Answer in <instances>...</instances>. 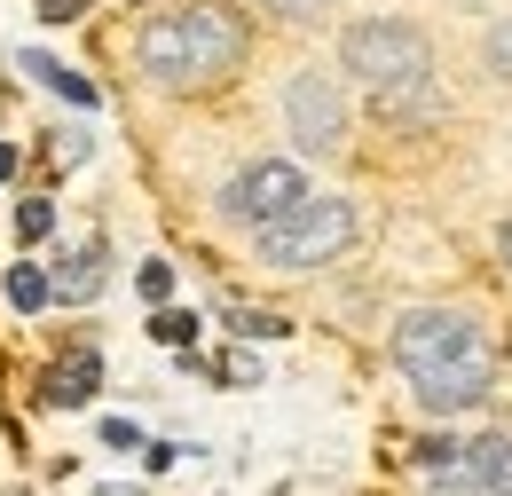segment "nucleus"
Returning <instances> with one entry per match:
<instances>
[{
    "label": "nucleus",
    "instance_id": "aec40b11",
    "mask_svg": "<svg viewBox=\"0 0 512 496\" xmlns=\"http://www.w3.org/2000/svg\"><path fill=\"white\" fill-rule=\"evenodd\" d=\"M260 8H276V16H323L331 0H260Z\"/></svg>",
    "mask_w": 512,
    "mask_h": 496
},
{
    "label": "nucleus",
    "instance_id": "4be33fe9",
    "mask_svg": "<svg viewBox=\"0 0 512 496\" xmlns=\"http://www.w3.org/2000/svg\"><path fill=\"white\" fill-rule=\"evenodd\" d=\"M434 496H497V489H465L457 473H442V489H434Z\"/></svg>",
    "mask_w": 512,
    "mask_h": 496
},
{
    "label": "nucleus",
    "instance_id": "7ed1b4c3",
    "mask_svg": "<svg viewBox=\"0 0 512 496\" xmlns=\"http://www.w3.org/2000/svg\"><path fill=\"white\" fill-rule=\"evenodd\" d=\"M347 245H355V205H339V197H308L300 213H284V221L260 229L268 268H323Z\"/></svg>",
    "mask_w": 512,
    "mask_h": 496
},
{
    "label": "nucleus",
    "instance_id": "9d476101",
    "mask_svg": "<svg viewBox=\"0 0 512 496\" xmlns=\"http://www.w3.org/2000/svg\"><path fill=\"white\" fill-rule=\"evenodd\" d=\"M95 386H103V363H95V355H64V363H56V371H48V402H87V394H95Z\"/></svg>",
    "mask_w": 512,
    "mask_h": 496
},
{
    "label": "nucleus",
    "instance_id": "39448f33",
    "mask_svg": "<svg viewBox=\"0 0 512 496\" xmlns=\"http://www.w3.org/2000/svg\"><path fill=\"white\" fill-rule=\"evenodd\" d=\"M300 205H308V174H300L292 158H253L237 182L221 189V213L245 221V229H268V221H284V213H300Z\"/></svg>",
    "mask_w": 512,
    "mask_h": 496
},
{
    "label": "nucleus",
    "instance_id": "6ab92c4d",
    "mask_svg": "<svg viewBox=\"0 0 512 496\" xmlns=\"http://www.w3.org/2000/svg\"><path fill=\"white\" fill-rule=\"evenodd\" d=\"M103 449H142V434H134L127 418H111V426H103Z\"/></svg>",
    "mask_w": 512,
    "mask_h": 496
},
{
    "label": "nucleus",
    "instance_id": "423d86ee",
    "mask_svg": "<svg viewBox=\"0 0 512 496\" xmlns=\"http://www.w3.org/2000/svg\"><path fill=\"white\" fill-rule=\"evenodd\" d=\"M284 126H292V142L300 150H339V134H347V103H339V87L323 79V71H300L292 87H284Z\"/></svg>",
    "mask_w": 512,
    "mask_h": 496
},
{
    "label": "nucleus",
    "instance_id": "2eb2a0df",
    "mask_svg": "<svg viewBox=\"0 0 512 496\" xmlns=\"http://www.w3.org/2000/svg\"><path fill=\"white\" fill-rule=\"evenodd\" d=\"M481 63H489V71H497V79L512 87V16L497 24V32H489V48H481Z\"/></svg>",
    "mask_w": 512,
    "mask_h": 496
},
{
    "label": "nucleus",
    "instance_id": "1a4fd4ad",
    "mask_svg": "<svg viewBox=\"0 0 512 496\" xmlns=\"http://www.w3.org/2000/svg\"><path fill=\"white\" fill-rule=\"evenodd\" d=\"M48 292L56 300H95L103 292V245H79L56 260V276H48Z\"/></svg>",
    "mask_w": 512,
    "mask_h": 496
},
{
    "label": "nucleus",
    "instance_id": "dca6fc26",
    "mask_svg": "<svg viewBox=\"0 0 512 496\" xmlns=\"http://www.w3.org/2000/svg\"><path fill=\"white\" fill-rule=\"evenodd\" d=\"M229 331H245V339H276V331H284V315H268V308H237V315H229Z\"/></svg>",
    "mask_w": 512,
    "mask_h": 496
},
{
    "label": "nucleus",
    "instance_id": "f257e3e1",
    "mask_svg": "<svg viewBox=\"0 0 512 496\" xmlns=\"http://www.w3.org/2000/svg\"><path fill=\"white\" fill-rule=\"evenodd\" d=\"M134 63L174 95L213 87V79H229L245 63V16L221 8V0H182L174 16H150L134 32Z\"/></svg>",
    "mask_w": 512,
    "mask_h": 496
},
{
    "label": "nucleus",
    "instance_id": "412c9836",
    "mask_svg": "<svg viewBox=\"0 0 512 496\" xmlns=\"http://www.w3.org/2000/svg\"><path fill=\"white\" fill-rule=\"evenodd\" d=\"M79 8H87V0H40V16H48V24H71Z\"/></svg>",
    "mask_w": 512,
    "mask_h": 496
},
{
    "label": "nucleus",
    "instance_id": "b1692460",
    "mask_svg": "<svg viewBox=\"0 0 512 496\" xmlns=\"http://www.w3.org/2000/svg\"><path fill=\"white\" fill-rule=\"evenodd\" d=\"M505 260H512V221H505Z\"/></svg>",
    "mask_w": 512,
    "mask_h": 496
},
{
    "label": "nucleus",
    "instance_id": "6e6552de",
    "mask_svg": "<svg viewBox=\"0 0 512 496\" xmlns=\"http://www.w3.org/2000/svg\"><path fill=\"white\" fill-rule=\"evenodd\" d=\"M449 473H465V481H481V489L512 496V434H473L457 441V465Z\"/></svg>",
    "mask_w": 512,
    "mask_h": 496
},
{
    "label": "nucleus",
    "instance_id": "9b49d317",
    "mask_svg": "<svg viewBox=\"0 0 512 496\" xmlns=\"http://www.w3.org/2000/svg\"><path fill=\"white\" fill-rule=\"evenodd\" d=\"M16 63H24V71H32L40 87H48V95H64V103H79V111H95V87H87L79 71H64L56 56H40V48H32V56H16Z\"/></svg>",
    "mask_w": 512,
    "mask_h": 496
},
{
    "label": "nucleus",
    "instance_id": "4468645a",
    "mask_svg": "<svg viewBox=\"0 0 512 496\" xmlns=\"http://www.w3.org/2000/svg\"><path fill=\"white\" fill-rule=\"evenodd\" d=\"M48 229H56V205H48V197H24V205H16V237H24V245H40Z\"/></svg>",
    "mask_w": 512,
    "mask_h": 496
},
{
    "label": "nucleus",
    "instance_id": "0eeeda50",
    "mask_svg": "<svg viewBox=\"0 0 512 496\" xmlns=\"http://www.w3.org/2000/svg\"><path fill=\"white\" fill-rule=\"evenodd\" d=\"M410 394H418V410H434V418L481 410V394H489V363H442V371H418V378H410Z\"/></svg>",
    "mask_w": 512,
    "mask_h": 496
},
{
    "label": "nucleus",
    "instance_id": "f03ea898",
    "mask_svg": "<svg viewBox=\"0 0 512 496\" xmlns=\"http://www.w3.org/2000/svg\"><path fill=\"white\" fill-rule=\"evenodd\" d=\"M339 63L386 95V87H410V79H426L434 71V48H426V32L418 24H394V16H363V24H347V40H339Z\"/></svg>",
    "mask_w": 512,
    "mask_h": 496
},
{
    "label": "nucleus",
    "instance_id": "ddd939ff",
    "mask_svg": "<svg viewBox=\"0 0 512 496\" xmlns=\"http://www.w3.org/2000/svg\"><path fill=\"white\" fill-rule=\"evenodd\" d=\"M150 339H158V347H190V339H197V315L158 308V315H150Z\"/></svg>",
    "mask_w": 512,
    "mask_h": 496
},
{
    "label": "nucleus",
    "instance_id": "a211bd4d",
    "mask_svg": "<svg viewBox=\"0 0 512 496\" xmlns=\"http://www.w3.org/2000/svg\"><path fill=\"white\" fill-rule=\"evenodd\" d=\"M166 292H174V268L150 260V268H142V300H166Z\"/></svg>",
    "mask_w": 512,
    "mask_h": 496
},
{
    "label": "nucleus",
    "instance_id": "f3484780",
    "mask_svg": "<svg viewBox=\"0 0 512 496\" xmlns=\"http://www.w3.org/2000/svg\"><path fill=\"white\" fill-rule=\"evenodd\" d=\"M213 378H221V386H253V355H221V363H213Z\"/></svg>",
    "mask_w": 512,
    "mask_h": 496
},
{
    "label": "nucleus",
    "instance_id": "20e7f679",
    "mask_svg": "<svg viewBox=\"0 0 512 496\" xmlns=\"http://www.w3.org/2000/svg\"><path fill=\"white\" fill-rule=\"evenodd\" d=\"M394 363H402V378L442 371V363H489V339H481L473 315H457V308H418L394 323Z\"/></svg>",
    "mask_w": 512,
    "mask_h": 496
},
{
    "label": "nucleus",
    "instance_id": "5701e85b",
    "mask_svg": "<svg viewBox=\"0 0 512 496\" xmlns=\"http://www.w3.org/2000/svg\"><path fill=\"white\" fill-rule=\"evenodd\" d=\"M0 182H16V150L8 142H0Z\"/></svg>",
    "mask_w": 512,
    "mask_h": 496
},
{
    "label": "nucleus",
    "instance_id": "f8f14e48",
    "mask_svg": "<svg viewBox=\"0 0 512 496\" xmlns=\"http://www.w3.org/2000/svg\"><path fill=\"white\" fill-rule=\"evenodd\" d=\"M48 300H56V292H48V276H40V268H24V260H16V268H8V308L40 315V308H48Z\"/></svg>",
    "mask_w": 512,
    "mask_h": 496
}]
</instances>
